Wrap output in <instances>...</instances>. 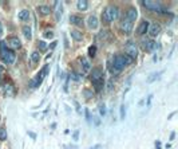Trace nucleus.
<instances>
[{
    "instance_id": "obj_29",
    "label": "nucleus",
    "mask_w": 178,
    "mask_h": 149,
    "mask_svg": "<svg viewBox=\"0 0 178 149\" xmlns=\"http://www.w3.org/2000/svg\"><path fill=\"white\" fill-rule=\"evenodd\" d=\"M68 78L72 79V81H75V82H79V81L82 79V77H80L79 74H76V73H71V74L68 75Z\"/></svg>"
},
{
    "instance_id": "obj_41",
    "label": "nucleus",
    "mask_w": 178,
    "mask_h": 149,
    "mask_svg": "<svg viewBox=\"0 0 178 149\" xmlns=\"http://www.w3.org/2000/svg\"><path fill=\"white\" fill-rule=\"evenodd\" d=\"M113 90H114V82L113 81H109V82H107V92L111 93Z\"/></svg>"
},
{
    "instance_id": "obj_32",
    "label": "nucleus",
    "mask_w": 178,
    "mask_h": 149,
    "mask_svg": "<svg viewBox=\"0 0 178 149\" xmlns=\"http://www.w3.org/2000/svg\"><path fill=\"white\" fill-rule=\"evenodd\" d=\"M159 75H161V73H158V74H157V73H153V74L147 78V82H149V84H153V82H154V79H157Z\"/></svg>"
},
{
    "instance_id": "obj_5",
    "label": "nucleus",
    "mask_w": 178,
    "mask_h": 149,
    "mask_svg": "<svg viewBox=\"0 0 178 149\" xmlns=\"http://www.w3.org/2000/svg\"><path fill=\"white\" fill-rule=\"evenodd\" d=\"M0 58L1 61L7 63V65H12L15 62V54L11 50H5V51H0Z\"/></svg>"
},
{
    "instance_id": "obj_22",
    "label": "nucleus",
    "mask_w": 178,
    "mask_h": 149,
    "mask_svg": "<svg viewBox=\"0 0 178 149\" xmlns=\"http://www.w3.org/2000/svg\"><path fill=\"white\" fill-rule=\"evenodd\" d=\"M22 31H23V35L26 36L28 40L32 39V30H31V27H30V26H24V27L22 28Z\"/></svg>"
},
{
    "instance_id": "obj_50",
    "label": "nucleus",
    "mask_w": 178,
    "mask_h": 149,
    "mask_svg": "<svg viewBox=\"0 0 178 149\" xmlns=\"http://www.w3.org/2000/svg\"><path fill=\"white\" fill-rule=\"evenodd\" d=\"M1 32H3V27H1V23H0V35H1Z\"/></svg>"
},
{
    "instance_id": "obj_21",
    "label": "nucleus",
    "mask_w": 178,
    "mask_h": 149,
    "mask_svg": "<svg viewBox=\"0 0 178 149\" xmlns=\"http://www.w3.org/2000/svg\"><path fill=\"white\" fill-rule=\"evenodd\" d=\"M98 39H99V40L111 39V34H110V31H107V30L100 31V32H99V35H98Z\"/></svg>"
},
{
    "instance_id": "obj_15",
    "label": "nucleus",
    "mask_w": 178,
    "mask_h": 149,
    "mask_svg": "<svg viewBox=\"0 0 178 149\" xmlns=\"http://www.w3.org/2000/svg\"><path fill=\"white\" fill-rule=\"evenodd\" d=\"M70 23H71V24H75V26L82 27L83 19L80 18V16H78V15H71V16H70Z\"/></svg>"
},
{
    "instance_id": "obj_46",
    "label": "nucleus",
    "mask_w": 178,
    "mask_h": 149,
    "mask_svg": "<svg viewBox=\"0 0 178 149\" xmlns=\"http://www.w3.org/2000/svg\"><path fill=\"white\" fill-rule=\"evenodd\" d=\"M66 149H79L78 145H71V146H67Z\"/></svg>"
},
{
    "instance_id": "obj_17",
    "label": "nucleus",
    "mask_w": 178,
    "mask_h": 149,
    "mask_svg": "<svg viewBox=\"0 0 178 149\" xmlns=\"http://www.w3.org/2000/svg\"><path fill=\"white\" fill-rule=\"evenodd\" d=\"M38 11H39V13H42V15H50L52 11V8L50 7V5H46V4H42L38 7Z\"/></svg>"
},
{
    "instance_id": "obj_38",
    "label": "nucleus",
    "mask_w": 178,
    "mask_h": 149,
    "mask_svg": "<svg viewBox=\"0 0 178 149\" xmlns=\"http://www.w3.org/2000/svg\"><path fill=\"white\" fill-rule=\"evenodd\" d=\"M84 116H86V120L88 124H91V114H90V110L84 109Z\"/></svg>"
},
{
    "instance_id": "obj_18",
    "label": "nucleus",
    "mask_w": 178,
    "mask_h": 149,
    "mask_svg": "<svg viewBox=\"0 0 178 149\" xmlns=\"http://www.w3.org/2000/svg\"><path fill=\"white\" fill-rule=\"evenodd\" d=\"M17 18L23 20V22H27V20H30V11L28 9H22L19 15H17Z\"/></svg>"
},
{
    "instance_id": "obj_36",
    "label": "nucleus",
    "mask_w": 178,
    "mask_h": 149,
    "mask_svg": "<svg viewBox=\"0 0 178 149\" xmlns=\"http://www.w3.org/2000/svg\"><path fill=\"white\" fill-rule=\"evenodd\" d=\"M43 36L46 39H52V38H54V31H46L43 34Z\"/></svg>"
},
{
    "instance_id": "obj_48",
    "label": "nucleus",
    "mask_w": 178,
    "mask_h": 149,
    "mask_svg": "<svg viewBox=\"0 0 178 149\" xmlns=\"http://www.w3.org/2000/svg\"><path fill=\"white\" fill-rule=\"evenodd\" d=\"M159 145H161V141L157 140V141H155V146H157V149H161V148H159Z\"/></svg>"
},
{
    "instance_id": "obj_19",
    "label": "nucleus",
    "mask_w": 178,
    "mask_h": 149,
    "mask_svg": "<svg viewBox=\"0 0 178 149\" xmlns=\"http://www.w3.org/2000/svg\"><path fill=\"white\" fill-rule=\"evenodd\" d=\"M70 35H71V38H72V39L76 40V42H80V40H83L82 32H80V31H78V30H71Z\"/></svg>"
},
{
    "instance_id": "obj_42",
    "label": "nucleus",
    "mask_w": 178,
    "mask_h": 149,
    "mask_svg": "<svg viewBox=\"0 0 178 149\" xmlns=\"http://www.w3.org/2000/svg\"><path fill=\"white\" fill-rule=\"evenodd\" d=\"M56 46H58V42H56V40H54V42H52V43L48 46V48H50V50L52 51V50H55V47H56Z\"/></svg>"
},
{
    "instance_id": "obj_13",
    "label": "nucleus",
    "mask_w": 178,
    "mask_h": 149,
    "mask_svg": "<svg viewBox=\"0 0 178 149\" xmlns=\"http://www.w3.org/2000/svg\"><path fill=\"white\" fill-rule=\"evenodd\" d=\"M149 26H150V23H149L147 20H142L141 24L138 26V28H137V34H138V35H143V34H146V31L149 30Z\"/></svg>"
},
{
    "instance_id": "obj_49",
    "label": "nucleus",
    "mask_w": 178,
    "mask_h": 149,
    "mask_svg": "<svg viewBox=\"0 0 178 149\" xmlns=\"http://www.w3.org/2000/svg\"><path fill=\"white\" fill-rule=\"evenodd\" d=\"M151 98H153V96H149V98H147V106H150V104H151Z\"/></svg>"
},
{
    "instance_id": "obj_40",
    "label": "nucleus",
    "mask_w": 178,
    "mask_h": 149,
    "mask_svg": "<svg viewBox=\"0 0 178 149\" xmlns=\"http://www.w3.org/2000/svg\"><path fill=\"white\" fill-rule=\"evenodd\" d=\"M79 134H80V132H79V129H76V130L72 133V140H74V141H78V140H79Z\"/></svg>"
},
{
    "instance_id": "obj_1",
    "label": "nucleus",
    "mask_w": 178,
    "mask_h": 149,
    "mask_svg": "<svg viewBox=\"0 0 178 149\" xmlns=\"http://www.w3.org/2000/svg\"><path fill=\"white\" fill-rule=\"evenodd\" d=\"M102 18L106 23H111L114 20H117L119 18V9H118L117 5H109L106 7V9L102 13Z\"/></svg>"
},
{
    "instance_id": "obj_4",
    "label": "nucleus",
    "mask_w": 178,
    "mask_h": 149,
    "mask_svg": "<svg viewBox=\"0 0 178 149\" xmlns=\"http://www.w3.org/2000/svg\"><path fill=\"white\" fill-rule=\"evenodd\" d=\"M125 50H126V55L129 58H131L133 61L137 59V57H138V47H137V44L134 42L129 40L126 43V46H125Z\"/></svg>"
},
{
    "instance_id": "obj_11",
    "label": "nucleus",
    "mask_w": 178,
    "mask_h": 149,
    "mask_svg": "<svg viewBox=\"0 0 178 149\" xmlns=\"http://www.w3.org/2000/svg\"><path fill=\"white\" fill-rule=\"evenodd\" d=\"M137 16H138V12H137V8L135 7H129V9H127V12H126V18L129 22H134L135 19H137Z\"/></svg>"
},
{
    "instance_id": "obj_14",
    "label": "nucleus",
    "mask_w": 178,
    "mask_h": 149,
    "mask_svg": "<svg viewBox=\"0 0 178 149\" xmlns=\"http://www.w3.org/2000/svg\"><path fill=\"white\" fill-rule=\"evenodd\" d=\"M157 42L155 40H147L146 43H145V48H146V51H149V53H154V51H157Z\"/></svg>"
},
{
    "instance_id": "obj_16",
    "label": "nucleus",
    "mask_w": 178,
    "mask_h": 149,
    "mask_svg": "<svg viewBox=\"0 0 178 149\" xmlns=\"http://www.w3.org/2000/svg\"><path fill=\"white\" fill-rule=\"evenodd\" d=\"M80 65H82L84 73H88V71L91 70V63H90V61L87 58H80Z\"/></svg>"
},
{
    "instance_id": "obj_6",
    "label": "nucleus",
    "mask_w": 178,
    "mask_h": 149,
    "mask_svg": "<svg viewBox=\"0 0 178 149\" xmlns=\"http://www.w3.org/2000/svg\"><path fill=\"white\" fill-rule=\"evenodd\" d=\"M48 70H50V66L48 65H46L42 69V70L39 71V74L36 75V78H35V82H36V88H39L40 85H42V82H43V79L47 77V74H48Z\"/></svg>"
},
{
    "instance_id": "obj_9",
    "label": "nucleus",
    "mask_w": 178,
    "mask_h": 149,
    "mask_svg": "<svg viewBox=\"0 0 178 149\" xmlns=\"http://www.w3.org/2000/svg\"><path fill=\"white\" fill-rule=\"evenodd\" d=\"M87 26L90 30H96L98 26H99V22H98V18H96L95 15H90L88 18H87Z\"/></svg>"
},
{
    "instance_id": "obj_45",
    "label": "nucleus",
    "mask_w": 178,
    "mask_h": 149,
    "mask_svg": "<svg viewBox=\"0 0 178 149\" xmlns=\"http://www.w3.org/2000/svg\"><path fill=\"white\" fill-rule=\"evenodd\" d=\"M102 148H103V145L102 144H96V145H94L91 149H102Z\"/></svg>"
},
{
    "instance_id": "obj_39",
    "label": "nucleus",
    "mask_w": 178,
    "mask_h": 149,
    "mask_svg": "<svg viewBox=\"0 0 178 149\" xmlns=\"http://www.w3.org/2000/svg\"><path fill=\"white\" fill-rule=\"evenodd\" d=\"M38 46H39V48L42 50V51H46V50H47V44H46V42H44V40H40Z\"/></svg>"
},
{
    "instance_id": "obj_24",
    "label": "nucleus",
    "mask_w": 178,
    "mask_h": 149,
    "mask_svg": "<svg viewBox=\"0 0 178 149\" xmlns=\"http://www.w3.org/2000/svg\"><path fill=\"white\" fill-rule=\"evenodd\" d=\"M92 85H94V88H95V92L99 93L104 85V79H99V81H96V82H92Z\"/></svg>"
},
{
    "instance_id": "obj_28",
    "label": "nucleus",
    "mask_w": 178,
    "mask_h": 149,
    "mask_svg": "<svg viewBox=\"0 0 178 149\" xmlns=\"http://www.w3.org/2000/svg\"><path fill=\"white\" fill-rule=\"evenodd\" d=\"M83 96H84L86 100H91L92 96H94V93H92V90H90V89H84V90H83Z\"/></svg>"
},
{
    "instance_id": "obj_7",
    "label": "nucleus",
    "mask_w": 178,
    "mask_h": 149,
    "mask_svg": "<svg viewBox=\"0 0 178 149\" xmlns=\"http://www.w3.org/2000/svg\"><path fill=\"white\" fill-rule=\"evenodd\" d=\"M161 30H162L161 24H159V23H157V22H154V23H151V24L149 26L147 32H149V35H150V36H153V38H155V36H158V35H159V32H161Z\"/></svg>"
},
{
    "instance_id": "obj_26",
    "label": "nucleus",
    "mask_w": 178,
    "mask_h": 149,
    "mask_svg": "<svg viewBox=\"0 0 178 149\" xmlns=\"http://www.w3.org/2000/svg\"><path fill=\"white\" fill-rule=\"evenodd\" d=\"M98 110H99V116H100V117H104V116L107 114V108H106V105H104V104H99V106H98Z\"/></svg>"
},
{
    "instance_id": "obj_8",
    "label": "nucleus",
    "mask_w": 178,
    "mask_h": 149,
    "mask_svg": "<svg viewBox=\"0 0 178 149\" xmlns=\"http://www.w3.org/2000/svg\"><path fill=\"white\" fill-rule=\"evenodd\" d=\"M8 48H12V50H17V48H20L22 43H20V39L17 38V36H11L8 39V43H7Z\"/></svg>"
},
{
    "instance_id": "obj_2",
    "label": "nucleus",
    "mask_w": 178,
    "mask_h": 149,
    "mask_svg": "<svg viewBox=\"0 0 178 149\" xmlns=\"http://www.w3.org/2000/svg\"><path fill=\"white\" fill-rule=\"evenodd\" d=\"M145 8H147L149 11H154V12H166V8L162 5L161 1H154V0H143L141 1Z\"/></svg>"
},
{
    "instance_id": "obj_20",
    "label": "nucleus",
    "mask_w": 178,
    "mask_h": 149,
    "mask_svg": "<svg viewBox=\"0 0 178 149\" xmlns=\"http://www.w3.org/2000/svg\"><path fill=\"white\" fill-rule=\"evenodd\" d=\"M76 8L79 11H86L88 8V1H86V0H78L76 1Z\"/></svg>"
},
{
    "instance_id": "obj_27",
    "label": "nucleus",
    "mask_w": 178,
    "mask_h": 149,
    "mask_svg": "<svg viewBox=\"0 0 178 149\" xmlns=\"http://www.w3.org/2000/svg\"><path fill=\"white\" fill-rule=\"evenodd\" d=\"M31 61L34 62V63H38L40 61V54L38 51H34V53L31 54Z\"/></svg>"
},
{
    "instance_id": "obj_3",
    "label": "nucleus",
    "mask_w": 178,
    "mask_h": 149,
    "mask_svg": "<svg viewBox=\"0 0 178 149\" xmlns=\"http://www.w3.org/2000/svg\"><path fill=\"white\" fill-rule=\"evenodd\" d=\"M125 62H123V58L122 55H115L114 57V61H113V66H111V69L110 71L113 73V74H118L119 71H122L125 69Z\"/></svg>"
},
{
    "instance_id": "obj_30",
    "label": "nucleus",
    "mask_w": 178,
    "mask_h": 149,
    "mask_svg": "<svg viewBox=\"0 0 178 149\" xmlns=\"http://www.w3.org/2000/svg\"><path fill=\"white\" fill-rule=\"evenodd\" d=\"M95 54H96V47L95 46H90V47H88V57L94 58L95 57Z\"/></svg>"
},
{
    "instance_id": "obj_10",
    "label": "nucleus",
    "mask_w": 178,
    "mask_h": 149,
    "mask_svg": "<svg viewBox=\"0 0 178 149\" xmlns=\"http://www.w3.org/2000/svg\"><path fill=\"white\" fill-rule=\"evenodd\" d=\"M99 79H103V71H102L100 67H95L91 71V81L92 82H96Z\"/></svg>"
},
{
    "instance_id": "obj_43",
    "label": "nucleus",
    "mask_w": 178,
    "mask_h": 149,
    "mask_svg": "<svg viewBox=\"0 0 178 149\" xmlns=\"http://www.w3.org/2000/svg\"><path fill=\"white\" fill-rule=\"evenodd\" d=\"M28 86H30L31 89H35V88H36V82H35V79H31L30 84H28Z\"/></svg>"
},
{
    "instance_id": "obj_25",
    "label": "nucleus",
    "mask_w": 178,
    "mask_h": 149,
    "mask_svg": "<svg viewBox=\"0 0 178 149\" xmlns=\"http://www.w3.org/2000/svg\"><path fill=\"white\" fill-rule=\"evenodd\" d=\"M4 92L5 94H8V96H12L13 93H15V89H13V86L11 84H5L4 85Z\"/></svg>"
},
{
    "instance_id": "obj_34",
    "label": "nucleus",
    "mask_w": 178,
    "mask_h": 149,
    "mask_svg": "<svg viewBox=\"0 0 178 149\" xmlns=\"http://www.w3.org/2000/svg\"><path fill=\"white\" fill-rule=\"evenodd\" d=\"M5 50H9L8 46H7V42L0 40V51H5Z\"/></svg>"
},
{
    "instance_id": "obj_33",
    "label": "nucleus",
    "mask_w": 178,
    "mask_h": 149,
    "mask_svg": "<svg viewBox=\"0 0 178 149\" xmlns=\"http://www.w3.org/2000/svg\"><path fill=\"white\" fill-rule=\"evenodd\" d=\"M91 122H94L95 126H99V125H100V118H99V117H96V116H92V117H91Z\"/></svg>"
},
{
    "instance_id": "obj_44",
    "label": "nucleus",
    "mask_w": 178,
    "mask_h": 149,
    "mask_svg": "<svg viewBox=\"0 0 178 149\" xmlns=\"http://www.w3.org/2000/svg\"><path fill=\"white\" fill-rule=\"evenodd\" d=\"M28 136H30L32 140H35V138H36V134H35L34 132H28Z\"/></svg>"
},
{
    "instance_id": "obj_12",
    "label": "nucleus",
    "mask_w": 178,
    "mask_h": 149,
    "mask_svg": "<svg viewBox=\"0 0 178 149\" xmlns=\"http://www.w3.org/2000/svg\"><path fill=\"white\" fill-rule=\"evenodd\" d=\"M121 30L125 32V34H130L133 31V23L129 22L127 19H123L121 22Z\"/></svg>"
},
{
    "instance_id": "obj_23",
    "label": "nucleus",
    "mask_w": 178,
    "mask_h": 149,
    "mask_svg": "<svg viewBox=\"0 0 178 149\" xmlns=\"http://www.w3.org/2000/svg\"><path fill=\"white\" fill-rule=\"evenodd\" d=\"M62 12H63V7H62V3L58 1V7H56V12H55V20L59 22L62 19Z\"/></svg>"
},
{
    "instance_id": "obj_35",
    "label": "nucleus",
    "mask_w": 178,
    "mask_h": 149,
    "mask_svg": "<svg viewBox=\"0 0 178 149\" xmlns=\"http://www.w3.org/2000/svg\"><path fill=\"white\" fill-rule=\"evenodd\" d=\"M119 117H121V120H125V117H126V108H125V105H121V114H119Z\"/></svg>"
},
{
    "instance_id": "obj_37",
    "label": "nucleus",
    "mask_w": 178,
    "mask_h": 149,
    "mask_svg": "<svg viewBox=\"0 0 178 149\" xmlns=\"http://www.w3.org/2000/svg\"><path fill=\"white\" fill-rule=\"evenodd\" d=\"M122 58H123V62H125V65H131L133 63V59L131 58H129L127 55H122Z\"/></svg>"
},
{
    "instance_id": "obj_31",
    "label": "nucleus",
    "mask_w": 178,
    "mask_h": 149,
    "mask_svg": "<svg viewBox=\"0 0 178 149\" xmlns=\"http://www.w3.org/2000/svg\"><path fill=\"white\" fill-rule=\"evenodd\" d=\"M5 140H7V130L4 128H1L0 129V141H5Z\"/></svg>"
},
{
    "instance_id": "obj_47",
    "label": "nucleus",
    "mask_w": 178,
    "mask_h": 149,
    "mask_svg": "<svg viewBox=\"0 0 178 149\" xmlns=\"http://www.w3.org/2000/svg\"><path fill=\"white\" fill-rule=\"evenodd\" d=\"M175 138V132H171L170 133V140H174Z\"/></svg>"
},
{
    "instance_id": "obj_51",
    "label": "nucleus",
    "mask_w": 178,
    "mask_h": 149,
    "mask_svg": "<svg viewBox=\"0 0 178 149\" xmlns=\"http://www.w3.org/2000/svg\"><path fill=\"white\" fill-rule=\"evenodd\" d=\"M1 71H3V69L0 67V82H1Z\"/></svg>"
}]
</instances>
